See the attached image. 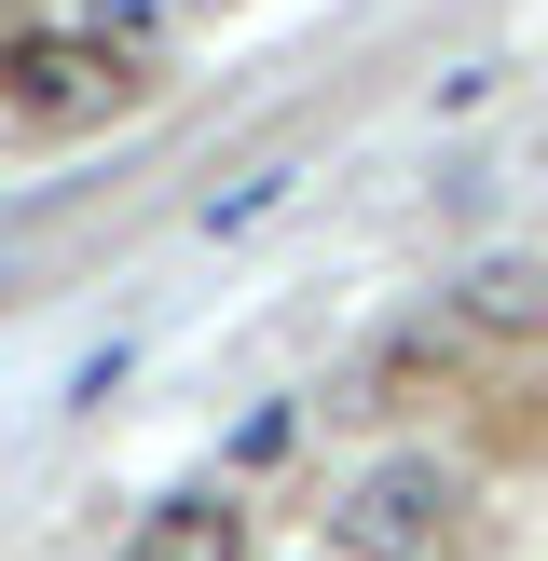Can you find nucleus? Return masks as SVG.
<instances>
[{"label": "nucleus", "instance_id": "nucleus-1", "mask_svg": "<svg viewBox=\"0 0 548 561\" xmlns=\"http://www.w3.org/2000/svg\"><path fill=\"white\" fill-rule=\"evenodd\" d=\"M453 535H466V466L384 453V466L343 480V548H356V561H438Z\"/></svg>", "mask_w": 548, "mask_h": 561}, {"label": "nucleus", "instance_id": "nucleus-2", "mask_svg": "<svg viewBox=\"0 0 548 561\" xmlns=\"http://www.w3.org/2000/svg\"><path fill=\"white\" fill-rule=\"evenodd\" d=\"M137 82L151 69H137L124 42H96V27H55V42L0 55V110H27V124H96V110H124Z\"/></svg>", "mask_w": 548, "mask_h": 561}, {"label": "nucleus", "instance_id": "nucleus-3", "mask_svg": "<svg viewBox=\"0 0 548 561\" xmlns=\"http://www.w3.org/2000/svg\"><path fill=\"white\" fill-rule=\"evenodd\" d=\"M124 561H247V507H233V493H164Z\"/></svg>", "mask_w": 548, "mask_h": 561}, {"label": "nucleus", "instance_id": "nucleus-4", "mask_svg": "<svg viewBox=\"0 0 548 561\" xmlns=\"http://www.w3.org/2000/svg\"><path fill=\"white\" fill-rule=\"evenodd\" d=\"M453 329H507V343H548V261H480L453 288Z\"/></svg>", "mask_w": 548, "mask_h": 561}]
</instances>
